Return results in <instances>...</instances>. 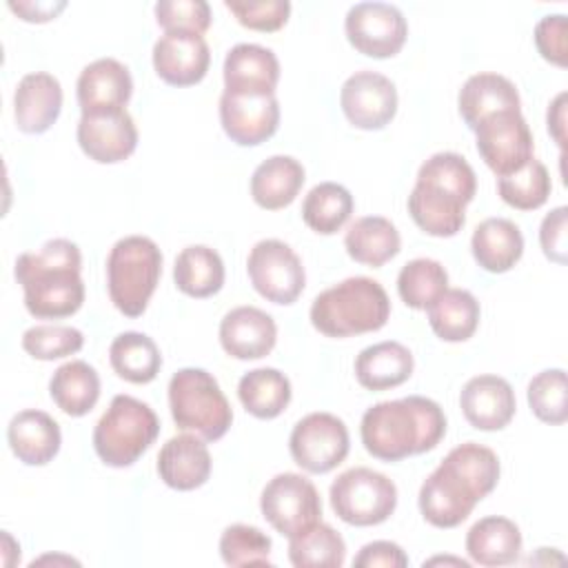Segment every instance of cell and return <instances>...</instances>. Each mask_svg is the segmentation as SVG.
I'll return each instance as SVG.
<instances>
[{
	"mask_svg": "<svg viewBox=\"0 0 568 568\" xmlns=\"http://www.w3.org/2000/svg\"><path fill=\"white\" fill-rule=\"evenodd\" d=\"M497 481V453L477 442L459 444L424 479L417 497L419 513L435 528H455L495 490Z\"/></svg>",
	"mask_w": 568,
	"mask_h": 568,
	"instance_id": "6da1fadb",
	"label": "cell"
},
{
	"mask_svg": "<svg viewBox=\"0 0 568 568\" xmlns=\"http://www.w3.org/2000/svg\"><path fill=\"white\" fill-rule=\"evenodd\" d=\"M446 435L442 406L422 395L377 402L362 415L359 437L368 455L399 462L433 450Z\"/></svg>",
	"mask_w": 568,
	"mask_h": 568,
	"instance_id": "7a4b0ae2",
	"label": "cell"
},
{
	"mask_svg": "<svg viewBox=\"0 0 568 568\" xmlns=\"http://www.w3.org/2000/svg\"><path fill=\"white\" fill-rule=\"evenodd\" d=\"M82 253L75 242L53 237L16 260L13 275L24 291V306L38 320H62L84 304Z\"/></svg>",
	"mask_w": 568,
	"mask_h": 568,
	"instance_id": "3957f363",
	"label": "cell"
},
{
	"mask_svg": "<svg viewBox=\"0 0 568 568\" xmlns=\"http://www.w3.org/2000/svg\"><path fill=\"white\" fill-rule=\"evenodd\" d=\"M477 193V175L455 151L433 153L417 171L408 195L413 222L433 237H453L466 224V206Z\"/></svg>",
	"mask_w": 568,
	"mask_h": 568,
	"instance_id": "277c9868",
	"label": "cell"
},
{
	"mask_svg": "<svg viewBox=\"0 0 568 568\" xmlns=\"http://www.w3.org/2000/svg\"><path fill=\"white\" fill-rule=\"evenodd\" d=\"M311 324L326 337H351L386 326L390 300L384 286L366 275L346 277L322 291L311 304Z\"/></svg>",
	"mask_w": 568,
	"mask_h": 568,
	"instance_id": "5b68a950",
	"label": "cell"
},
{
	"mask_svg": "<svg viewBox=\"0 0 568 568\" xmlns=\"http://www.w3.org/2000/svg\"><path fill=\"white\" fill-rule=\"evenodd\" d=\"M162 277V251L146 235L118 240L106 257V288L113 306L126 317H140Z\"/></svg>",
	"mask_w": 568,
	"mask_h": 568,
	"instance_id": "8992f818",
	"label": "cell"
},
{
	"mask_svg": "<svg viewBox=\"0 0 568 568\" xmlns=\"http://www.w3.org/2000/svg\"><path fill=\"white\" fill-rule=\"evenodd\" d=\"M169 408L175 426L204 442H217L233 424V408L217 379L195 366L180 368L169 382Z\"/></svg>",
	"mask_w": 568,
	"mask_h": 568,
	"instance_id": "52a82bcc",
	"label": "cell"
},
{
	"mask_svg": "<svg viewBox=\"0 0 568 568\" xmlns=\"http://www.w3.org/2000/svg\"><path fill=\"white\" fill-rule=\"evenodd\" d=\"M155 410L131 395H115L93 428L95 455L111 468L133 466L155 442Z\"/></svg>",
	"mask_w": 568,
	"mask_h": 568,
	"instance_id": "ba28073f",
	"label": "cell"
},
{
	"mask_svg": "<svg viewBox=\"0 0 568 568\" xmlns=\"http://www.w3.org/2000/svg\"><path fill=\"white\" fill-rule=\"evenodd\" d=\"M333 513L348 526L384 524L397 506V486L384 473L355 466L337 475L328 490Z\"/></svg>",
	"mask_w": 568,
	"mask_h": 568,
	"instance_id": "9c48e42d",
	"label": "cell"
},
{
	"mask_svg": "<svg viewBox=\"0 0 568 568\" xmlns=\"http://www.w3.org/2000/svg\"><path fill=\"white\" fill-rule=\"evenodd\" d=\"M262 517L284 537L322 521V499L315 484L300 473L275 475L260 495Z\"/></svg>",
	"mask_w": 568,
	"mask_h": 568,
	"instance_id": "30bf717a",
	"label": "cell"
},
{
	"mask_svg": "<svg viewBox=\"0 0 568 568\" xmlns=\"http://www.w3.org/2000/svg\"><path fill=\"white\" fill-rule=\"evenodd\" d=\"M348 448V428L333 413L304 415L288 437L293 462L311 475H324L337 468L346 459Z\"/></svg>",
	"mask_w": 568,
	"mask_h": 568,
	"instance_id": "8fae6325",
	"label": "cell"
},
{
	"mask_svg": "<svg viewBox=\"0 0 568 568\" xmlns=\"http://www.w3.org/2000/svg\"><path fill=\"white\" fill-rule=\"evenodd\" d=\"M246 273L253 288L273 304H293L304 286L306 273L300 255L282 240H260L248 257Z\"/></svg>",
	"mask_w": 568,
	"mask_h": 568,
	"instance_id": "7c38bea8",
	"label": "cell"
},
{
	"mask_svg": "<svg viewBox=\"0 0 568 568\" xmlns=\"http://www.w3.org/2000/svg\"><path fill=\"white\" fill-rule=\"evenodd\" d=\"M479 158L497 175H510L532 160L535 140L521 111H501L481 120L475 129Z\"/></svg>",
	"mask_w": 568,
	"mask_h": 568,
	"instance_id": "4fadbf2b",
	"label": "cell"
},
{
	"mask_svg": "<svg viewBox=\"0 0 568 568\" xmlns=\"http://www.w3.org/2000/svg\"><path fill=\"white\" fill-rule=\"evenodd\" d=\"M344 31L355 51L368 58H393L408 38L404 13L388 2H357L348 9Z\"/></svg>",
	"mask_w": 568,
	"mask_h": 568,
	"instance_id": "5bb4252c",
	"label": "cell"
},
{
	"mask_svg": "<svg viewBox=\"0 0 568 568\" xmlns=\"http://www.w3.org/2000/svg\"><path fill=\"white\" fill-rule=\"evenodd\" d=\"M339 106L355 129L379 131L397 113V89L377 71H355L342 84Z\"/></svg>",
	"mask_w": 568,
	"mask_h": 568,
	"instance_id": "9a60e30c",
	"label": "cell"
},
{
	"mask_svg": "<svg viewBox=\"0 0 568 568\" xmlns=\"http://www.w3.org/2000/svg\"><path fill=\"white\" fill-rule=\"evenodd\" d=\"M220 122L231 142L240 146H257L275 135L280 126V102L275 95L222 91Z\"/></svg>",
	"mask_w": 568,
	"mask_h": 568,
	"instance_id": "2e32d148",
	"label": "cell"
},
{
	"mask_svg": "<svg viewBox=\"0 0 568 568\" xmlns=\"http://www.w3.org/2000/svg\"><path fill=\"white\" fill-rule=\"evenodd\" d=\"M75 138L84 155L98 164L126 160L138 146V126L126 109L106 113H82Z\"/></svg>",
	"mask_w": 568,
	"mask_h": 568,
	"instance_id": "e0dca14e",
	"label": "cell"
},
{
	"mask_svg": "<svg viewBox=\"0 0 568 568\" xmlns=\"http://www.w3.org/2000/svg\"><path fill=\"white\" fill-rule=\"evenodd\" d=\"M211 51L197 33H164L153 44V69L160 80L173 87H191L204 80Z\"/></svg>",
	"mask_w": 568,
	"mask_h": 568,
	"instance_id": "ac0fdd59",
	"label": "cell"
},
{
	"mask_svg": "<svg viewBox=\"0 0 568 568\" xmlns=\"http://www.w3.org/2000/svg\"><path fill=\"white\" fill-rule=\"evenodd\" d=\"M133 93V78L126 64L115 58H98L89 62L75 84L82 113H106L126 109Z\"/></svg>",
	"mask_w": 568,
	"mask_h": 568,
	"instance_id": "d6986e66",
	"label": "cell"
},
{
	"mask_svg": "<svg viewBox=\"0 0 568 568\" xmlns=\"http://www.w3.org/2000/svg\"><path fill=\"white\" fill-rule=\"evenodd\" d=\"M459 406L466 422L477 430H501L510 424L517 410L513 386L499 375H475L462 393Z\"/></svg>",
	"mask_w": 568,
	"mask_h": 568,
	"instance_id": "ffe728a7",
	"label": "cell"
},
{
	"mask_svg": "<svg viewBox=\"0 0 568 568\" xmlns=\"http://www.w3.org/2000/svg\"><path fill=\"white\" fill-rule=\"evenodd\" d=\"M224 91L242 95H275L280 82V60L262 44L240 42L224 58Z\"/></svg>",
	"mask_w": 568,
	"mask_h": 568,
	"instance_id": "44dd1931",
	"label": "cell"
},
{
	"mask_svg": "<svg viewBox=\"0 0 568 568\" xmlns=\"http://www.w3.org/2000/svg\"><path fill=\"white\" fill-rule=\"evenodd\" d=\"M277 342L275 320L257 306H235L220 322V344L229 357L260 359Z\"/></svg>",
	"mask_w": 568,
	"mask_h": 568,
	"instance_id": "7402d4cb",
	"label": "cell"
},
{
	"mask_svg": "<svg viewBox=\"0 0 568 568\" xmlns=\"http://www.w3.org/2000/svg\"><path fill=\"white\" fill-rule=\"evenodd\" d=\"M62 111V84L47 71L22 75L13 93V120L22 133L49 131Z\"/></svg>",
	"mask_w": 568,
	"mask_h": 568,
	"instance_id": "603a6c76",
	"label": "cell"
},
{
	"mask_svg": "<svg viewBox=\"0 0 568 568\" xmlns=\"http://www.w3.org/2000/svg\"><path fill=\"white\" fill-rule=\"evenodd\" d=\"M211 453L202 437L182 433L160 448L158 475L173 490H195L211 477Z\"/></svg>",
	"mask_w": 568,
	"mask_h": 568,
	"instance_id": "cb8c5ba5",
	"label": "cell"
},
{
	"mask_svg": "<svg viewBox=\"0 0 568 568\" xmlns=\"http://www.w3.org/2000/svg\"><path fill=\"white\" fill-rule=\"evenodd\" d=\"M11 453L27 466L49 464L62 444L60 424L44 410L27 408L11 417L7 426Z\"/></svg>",
	"mask_w": 568,
	"mask_h": 568,
	"instance_id": "d4e9b609",
	"label": "cell"
},
{
	"mask_svg": "<svg viewBox=\"0 0 568 568\" xmlns=\"http://www.w3.org/2000/svg\"><path fill=\"white\" fill-rule=\"evenodd\" d=\"M521 98L506 75L499 73H475L470 75L457 95V109L462 120L470 131L477 129L481 120L501 111H521Z\"/></svg>",
	"mask_w": 568,
	"mask_h": 568,
	"instance_id": "484cf974",
	"label": "cell"
},
{
	"mask_svg": "<svg viewBox=\"0 0 568 568\" xmlns=\"http://www.w3.org/2000/svg\"><path fill=\"white\" fill-rule=\"evenodd\" d=\"M306 173L293 155H271L260 162L251 175V197L266 211H280L295 202Z\"/></svg>",
	"mask_w": 568,
	"mask_h": 568,
	"instance_id": "4316f807",
	"label": "cell"
},
{
	"mask_svg": "<svg viewBox=\"0 0 568 568\" xmlns=\"http://www.w3.org/2000/svg\"><path fill=\"white\" fill-rule=\"evenodd\" d=\"M470 251L484 271L506 273L524 255V235L513 220L486 217L473 231Z\"/></svg>",
	"mask_w": 568,
	"mask_h": 568,
	"instance_id": "83f0119b",
	"label": "cell"
},
{
	"mask_svg": "<svg viewBox=\"0 0 568 568\" xmlns=\"http://www.w3.org/2000/svg\"><path fill=\"white\" fill-rule=\"evenodd\" d=\"M519 526L499 515L484 517L466 532V552L473 564L479 566H508L521 555Z\"/></svg>",
	"mask_w": 568,
	"mask_h": 568,
	"instance_id": "f1b7e54d",
	"label": "cell"
},
{
	"mask_svg": "<svg viewBox=\"0 0 568 568\" xmlns=\"http://www.w3.org/2000/svg\"><path fill=\"white\" fill-rule=\"evenodd\" d=\"M413 353L393 339L366 346L355 357V377L366 390L395 388L413 375Z\"/></svg>",
	"mask_w": 568,
	"mask_h": 568,
	"instance_id": "f546056e",
	"label": "cell"
},
{
	"mask_svg": "<svg viewBox=\"0 0 568 568\" xmlns=\"http://www.w3.org/2000/svg\"><path fill=\"white\" fill-rule=\"evenodd\" d=\"M344 246L351 260L379 268L402 248L397 226L382 215H364L351 222L344 235Z\"/></svg>",
	"mask_w": 568,
	"mask_h": 568,
	"instance_id": "4dcf8cb0",
	"label": "cell"
},
{
	"mask_svg": "<svg viewBox=\"0 0 568 568\" xmlns=\"http://www.w3.org/2000/svg\"><path fill=\"white\" fill-rule=\"evenodd\" d=\"M49 395L62 413L82 417L91 413L100 399V375L84 359H71L53 371Z\"/></svg>",
	"mask_w": 568,
	"mask_h": 568,
	"instance_id": "1f68e13d",
	"label": "cell"
},
{
	"mask_svg": "<svg viewBox=\"0 0 568 568\" xmlns=\"http://www.w3.org/2000/svg\"><path fill=\"white\" fill-rule=\"evenodd\" d=\"M224 262L220 253L204 244L182 248L173 264V282L189 297H211L224 286Z\"/></svg>",
	"mask_w": 568,
	"mask_h": 568,
	"instance_id": "d6a6232c",
	"label": "cell"
},
{
	"mask_svg": "<svg viewBox=\"0 0 568 568\" xmlns=\"http://www.w3.org/2000/svg\"><path fill=\"white\" fill-rule=\"evenodd\" d=\"M428 324L444 342H466L479 326V302L466 288H446L428 308Z\"/></svg>",
	"mask_w": 568,
	"mask_h": 568,
	"instance_id": "836d02e7",
	"label": "cell"
},
{
	"mask_svg": "<svg viewBox=\"0 0 568 568\" xmlns=\"http://www.w3.org/2000/svg\"><path fill=\"white\" fill-rule=\"evenodd\" d=\"M291 382L277 368H253L237 382V397L246 413L257 419H275L291 402Z\"/></svg>",
	"mask_w": 568,
	"mask_h": 568,
	"instance_id": "e575fe53",
	"label": "cell"
},
{
	"mask_svg": "<svg viewBox=\"0 0 568 568\" xmlns=\"http://www.w3.org/2000/svg\"><path fill=\"white\" fill-rule=\"evenodd\" d=\"M109 362L118 377L131 384H149L162 368L158 344L138 331L120 333L109 346Z\"/></svg>",
	"mask_w": 568,
	"mask_h": 568,
	"instance_id": "d590c367",
	"label": "cell"
},
{
	"mask_svg": "<svg viewBox=\"0 0 568 568\" xmlns=\"http://www.w3.org/2000/svg\"><path fill=\"white\" fill-rule=\"evenodd\" d=\"M353 209L355 202L346 186L337 182H320L304 195L302 220L311 231L333 235L344 229L353 215Z\"/></svg>",
	"mask_w": 568,
	"mask_h": 568,
	"instance_id": "8d00e7d4",
	"label": "cell"
},
{
	"mask_svg": "<svg viewBox=\"0 0 568 568\" xmlns=\"http://www.w3.org/2000/svg\"><path fill=\"white\" fill-rule=\"evenodd\" d=\"M344 559L346 544L342 535L324 521L288 537V561L295 568H339Z\"/></svg>",
	"mask_w": 568,
	"mask_h": 568,
	"instance_id": "74e56055",
	"label": "cell"
},
{
	"mask_svg": "<svg viewBox=\"0 0 568 568\" xmlns=\"http://www.w3.org/2000/svg\"><path fill=\"white\" fill-rule=\"evenodd\" d=\"M448 288V273L442 262L415 257L397 275V293L408 308L426 311Z\"/></svg>",
	"mask_w": 568,
	"mask_h": 568,
	"instance_id": "f35d334b",
	"label": "cell"
},
{
	"mask_svg": "<svg viewBox=\"0 0 568 568\" xmlns=\"http://www.w3.org/2000/svg\"><path fill=\"white\" fill-rule=\"evenodd\" d=\"M550 191V173L537 158L528 160L519 171L497 178L499 197L517 211H535L544 206Z\"/></svg>",
	"mask_w": 568,
	"mask_h": 568,
	"instance_id": "ab89813d",
	"label": "cell"
},
{
	"mask_svg": "<svg viewBox=\"0 0 568 568\" xmlns=\"http://www.w3.org/2000/svg\"><path fill=\"white\" fill-rule=\"evenodd\" d=\"M220 557L226 566H271V537L257 526L231 524L220 535Z\"/></svg>",
	"mask_w": 568,
	"mask_h": 568,
	"instance_id": "60d3db41",
	"label": "cell"
},
{
	"mask_svg": "<svg viewBox=\"0 0 568 568\" xmlns=\"http://www.w3.org/2000/svg\"><path fill=\"white\" fill-rule=\"evenodd\" d=\"M528 406L539 422L546 424H564L568 419L566 404V371L564 368H546L537 373L528 382Z\"/></svg>",
	"mask_w": 568,
	"mask_h": 568,
	"instance_id": "b9f144b4",
	"label": "cell"
},
{
	"mask_svg": "<svg viewBox=\"0 0 568 568\" xmlns=\"http://www.w3.org/2000/svg\"><path fill=\"white\" fill-rule=\"evenodd\" d=\"M84 346V335L75 326L36 324L22 333V348L33 359L53 362L75 355Z\"/></svg>",
	"mask_w": 568,
	"mask_h": 568,
	"instance_id": "7bdbcfd3",
	"label": "cell"
},
{
	"mask_svg": "<svg viewBox=\"0 0 568 568\" xmlns=\"http://www.w3.org/2000/svg\"><path fill=\"white\" fill-rule=\"evenodd\" d=\"M155 22L164 33H197L211 27V7L204 0H160L153 7Z\"/></svg>",
	"mask_w": 568,
	"mask_h": 568,
	"instance_id": "ee69618b",
	"label": "cell"
},
{
	"mask_svg": "<svg viewBox=\"0 0 568 568\" xmlns=\"http://www.w3.org/2000/svg\"><path fill=\"white\" fill-rule=\"evenodd\" d=\"M224 7L237 18V22L253 31H277L288 22V0H224Z\"/></svg>",
	"mask_w": 568,
	"mask_h": 568,
	"instance_id": "f6af8a7d",
	"label": "cell"
},
{
	"mask_svg": "<svg viewBox=\"0 0 568 568\" xmlns=\"http://www.w3.org/2000/svg\"><path fill=\"white\" fill-rule=\"evenodd\" d=\"M535 47L544 60L557 67H566V16L550 13L535 24Z\"/></svg>",
	"mask_w": 568,
	"mask_h": 568,
	"instance_id": "bcb514c9",
	"label": "cell"
},
{
	"mask_svg": "<svg viewBox=\"0 0 568 568\" xmlns=\"http://www.w3.org/2000/svg\"><path fill=\"white\" fill-rule=\"evenodd\" d=\"M568 209L557 206L541 220L539 226V244L548 260L557 264H566L568 260V244H566V226H568Z\"/></svg>",
	"mask_w": 568,
	"mask_h": 568,
	"instance_id": "7dc6e473",
	"label": "cell"
},
{
	"mask_svg": "<svg viewBox=\"0 0 568 568\" xmlns=\"http://www.w3.org/2000/svg\"><path fill=\"white\" fill-rule=\"evenodd\" d=\"M355 568H404L408 566V555L395 541H371L359 548L353 559Z\"/></svg>",
	"mask_w": 568,
	"mask_h": 568,
	"instance_id": "c3c4849f",
	"label": "cell"
},
{
	"mask_svg": "<svg viewBox=\"0 0 568 568\" xmlns=\"http://www.w3.org/2000/svg\"><path fill=\"white\" fill-rule=\"evenodd\" d=\"M67 7L64 0L58 2H9V9L18 13L24 22H49Z\"/></svg>",
	"mask_w": 568,
	"mask_h": 568,
	"instance_id": "681fc988",
	"label": "cell"
},
{
	"mask_svg": "<svg viewBox=\"0 0 568 568\" xmlns=\"http://www.w3.org/2000/svg\"><path fill=\"white\" fill-rule=\"evenodd\" d=\"M546 124H548V133L564 149L566 146V93L564 91L548 104Z\"/></svg>",
	"mask_w": 568,
	"mask_h": 568,
	"instance_id": "f907efd6",
	"label": "cell"
},
{
	"mask_svg": "<svg viewBox=\"0 0 568 568\" xmlns=\"http://www.w3.org/2000/svg\"><path fill=\"white\" fill-rule=\"evenodd\" d=\"M424 564H457V566H462V568H468L470 564L468 561H464V559H453V557H433V559H428V561H424Z\"/></svg>",
	"mask_w": 568,
	"mask_h": 568,
	"instance_id": "816d5d0a",
	"label": "cell"
}]
</instances>
